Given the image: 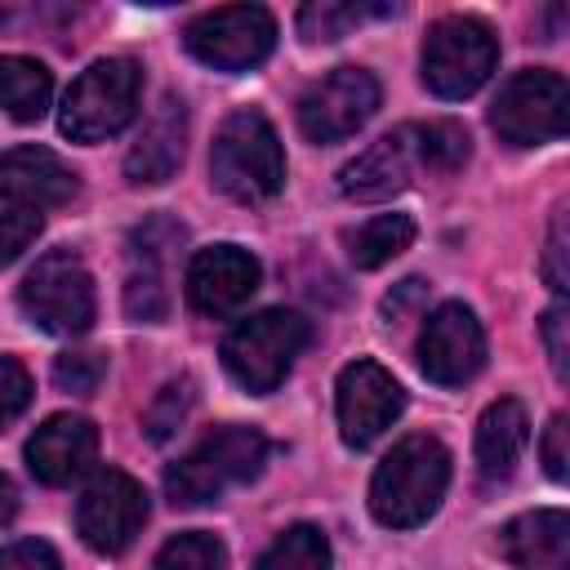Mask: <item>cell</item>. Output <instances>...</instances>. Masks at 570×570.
I'll list each match as a JSON object with an SVG mask.
<instances>
[{"instance_id":"cell-1","label":"cell","mask_w":570,"mask_h":570,"mask_svg":"<svg viewBox=\"0 0 570 570\" xmlns=\"http://www.w3.org/2000/svg\"><path fill=\"white\" fill-rule=\"evenodd\" d=\"M450 485V450L436 436H405L370 481V512L392 530L423 525Z\"/></svg>"},{"instance_id":"cell-2","label":"cell","mask_w":570,"mask_h":570,"mask_svg":"<svg viewBox=\"0 0 570 570\" xmlns=\"http://www.w3.org/2000/svg\"><path fill=\"white\" fill-rule=\"evenodd\" d=\"M209 174H214V187L240 205L272 200L285 187V151L272 120L254 107L232 111L214 134Z\"/></svg>"},{"instance_id":"cell-3","label":"cell","mask_w":570,"mask_h":570,"mask_svg":"<svg viewBox=\"0 0 570 570\" xmlns=\"http://www.w3.org/2000/svg\"><path fill=\"white\" fill-rule=\"evenodd\" d=\"M267 463V436L258 428H218L200 445H191L178 463L165 472V494L178 508H200L227 494L232 485H245L263 472Z\"/></svg>"},{"instance_id":"cell-4","label":"cell","mask_w":570,"mask_h":570,"mask_svg":"<svg viewBox=\"0 0 570 570\" xmlns=\"http://www.w3.org/2000/svg\"><path fill=\"white\" fill-rule=\"evenodd\" d=\"M138 98H142L138 62L134 58H98L67 89L58 129L71 142H102L138 116Z\"/></svg>"},{"instance_id":"cell-5","label":"cell","mask_w":570,"mask_h":570,"mask_svg":"<svg viewBox=\"0 0 570 570\" xmlns=\"http://www.w3.org/2000/svg\"><path fill=\"white\" fill-rule=\"evenodd\" d=\"M307 321L289 307H267L245 316L223 338V365L227 374L249 392H276L294 365V356L307 347Z\"/></svg>"},{"instance_id":"cell-6","label":"cell","mask_w":570,"mask_h":570,"mask_svg":"<svg viewBox=\"0 0 570 570\" xmlns=\"http://www.w3.org/2000/svg\"><path fill=\"white\" fill-rule=\"evenodd\" d=\"M499 62V40L481 18L450 13L428 27L423 40V85L436 98H468L476 94Z\"/></svg>"},{"instance_id":"cell-7","label":"cell","mask_w":570,"mask_h":570,"mask_svg":"<svg viewBox=\"0 0 570 570\" xmlns=\"http://www.w3.org/2000/svg\"><path fill=\"white\" fill-rule=\"evenodd\" d=\"M18 303L45 334H85L94 325V281L71 249H49L18 285Z\"/></svg>"},{"instance_id":"cell-8","label":"cell","mask_w":570,"mask_h":570,"mask_svg":"<svg viewBox=\"0 0 570 570\" xmlns=\"http://www.w3.org/2000/svg\"><path fill=\"white\" fill-rule=\"evenodd\" d=\"M566 120H570V89L557 71H543V67L517 71L490 107V129L508 147L557 142L566 134Z\"/></svg>"},{"instance_id":"cell-9","label":"cell","mask_w":570,"mask_h":570,"mask_svg":"<svg viewBox=\"0 0 570 570\" xmlns=\"http://www.w3.org/2000/svg\"><path fill=\"white\" fill-rule=\"evenodd\" d=\"M183 45L214 71H249L276 45V18L263 4H223L187 22Z\"/></svg>"},{"instance_id":"cell-10","label":"cell","mask_w":570,"mask_h":570,"mask_svg":"<svg viewBox=\"0 0 570 570\" xmlns=\"http://www.w3.org/2000/svg\"><path fill=\"white\" fill-rule=\"evenodd\" d=\"M379 80L365 67H334L298 98V129L312 142H343L379 111Z\"/></svg>"},{"instance_id":"cell-11","label":"cell","mask_w":570,"mask_h":570,"mask_svg":"<svg viewBox=\"0 0 570 570\" xmlns=\"http://www.w3.org/2000/svg\"><path fill=\"white\" fill-rule=\"evenodd\" d=\"M142 525H147V490L129 472L102 468L85 485V494L76 503V530H80V539L94 552H102V557H120L142 534Z\"/></svg>"},{"instance_id":"cell-12","label":"cell","mask_w":570,"mask_h":570,"mask_svg":"<svg viewBox=\"0 0 570 570\" xmlns=\"http://www.w3.org/2000/svg\"><path fill=\"white\" fill-rule=\"evenodd\" d=\"M334 410H338V436L352 450H365L370 441H379L401 419L405 392L379 361H352L338 374Z\"/></svg>"},{"instance_id":"cell-13","label":"cell","mask_w":570,"mask_h":570,"mask_svg":"<svg viewBox=\"0 0 570 570\" xmlns=\"http://www.w3.org/2000/svg\"><path fill=\"white\" fill-rule=\"evenodd\" d=\"M485 365V330L472 307L441 303L419 334V370L441 387H463Z\"/></svg>"},{"instance_id":"cell-14","label":"cell","mask_w":570,"mask_h":570,"mask_svg":"<svg viewBox=\"0 0 570 570\" xmlns=\"http://www.w3.org/2000/svg\"><path fill=\"white\" fill-rule=\"evenodd\" d=\"M263 281V267L240 245H209L187 263V303L205 316H236Z\"/></svg>"},{"instance_id":"cell-15","label":"cell","mask_w":570,"mask_h":570,"mask_svg":"<svg viewBox=\"0 0 570 570\" xmlns=\"http://www.w3.org/2000/svg\"><path fill=\"white\" fill-rule=\"evenodd\" d=\"M414 169H428V160H423L419 125H405V129H392L379 142H370L356 160H347L338 169V191L352 200H383V196L401 191L414 178Z\"/></svg>"},{"instance_id":"cell-16","label":"cell","mask_w":570,"mask_h":570,"mask_svg":"<svg viewBox=\"0 0 570 570\" xmlns=\"http://www.w3.org/2000/svg\"><path fill=\"white\" fill-rule=\"evenodd\" d=\"M94 459H98V428L80 414H53L27 441V468L45 485H67L85 476Z\"/></svg>"},{"instance_id":"cell-17","label":"cell","mask_w":570,"mask_h":570,"mask_svg":"<svg viewBox=\"0 0 570 570\" xmlns=\"http://www.w3.org/2000/svg\"><path fill=\"white\" fill-rule=\"evenodd\" d=\"M76 174L62 165L49 147H13L0 156V200H13L22 209H53L76 196Z\"/></svg>"},{"instance_id":"cell-18","label":"cell","mask_w":570,"mask_h":570,"mask_svg":"<svg viewBox=\"0 0 570 570\" xmlns=\"http://www.w3.org/2000/svg\"><path fill=\"white\" fill-rule=\"evenodd\" d=\"M183 147H187V107H183V98L165 94L160 107L147 116L138 142H134L129 156H125V178H129L134 187L169 183L174 169L183 165Z\"/></svg>"},{"instance_id":"cell-19","label":"cell","mask_w":570,"mask_h":570,"mask_svg":"<svg viewBox=\"0 0 570 570\" xmlns=\"http://www.w3.org/2000/svg\"><path fill=\"white\" fill-rule=\"evenodd\" d=\"M499 552L521 570H566L570 566V517L566 508H534L499 530Z\"/></svg>"},{"instance_id":"cell-20","label":"cell","mask_w":570,"mask_h":570,"mask_svg":"<svg viewBox=\"0 0 570 570\" xmlns=\"http://www.w3.org/2000/svg\"><path fill=\"white\" fill-rule=\"evenodd\" d=\"M530 441V419H525V405L503 396L494 405H485L481 423H476V468L485 481H508L521 450Z\"/></svg>"},{"instance_id":"cell-21","label":"cell","mask_w":570,"mask_h":570,"mask_svg":"<svg viewBox=\"0 0 570 570\" xmlns=\"http://www.w3.org/2000/svg\"><path fill=\"white\" fill-rule=\"evenodd\" d=\"M53 94V76L45 62L22 53H0V111L13 120H40Z\"/></svg>"},{"instance_id":"cell-22","label":"cell","mask_w":570,"mask_h":570,"mask_svg":"<svg viewBox=\"0 0 570 570\" xmlns=\"http://www.w3.org/2000/svg\"><path fill=\"white\" fill-rule=\"evenodd\" d=\"M410 240H414V218L410 214H374L370 223H361L347 236V258L370 272V267L392 263L401 249H410Z\"/></svg>"},{"instance_id":"cell-23","label":"cell","mask_w":570,"mask_h":570,"mask_svg":"<svg viewBox=\"0 0 570 570\" xmlns=\"http://www.w3.org/2000/svg\"><path fill=\"white\" fill-rule=\"evenodd\" d=\"M258 570H330V539L316 525H289L258 557Z\"/></svg>"},{"instance_id":"cell-24","label":"cell","mask_w":570,"mask_h":570,"mask_svg":"<svg viewBox=\"0 0 570 570\" xmlns=\"http://www.w3.org/2000/svg\"><path fill=\"white\" fill-rule=\"evenodd\" d=\"M379 13H392V4H347V0H316V4H303L298 9V36L303 40H338L347 36L361 18H379Z\"/></svg>"},{"instance_id":"cell-25","label":"cell","mask_w":570,"mask_h":570,"mask_svg":"<svg viewBox=\"0 0 570 570\" xmlns=\"http://www.w3.org/2000/svg\"><path fill=\"white\" fill-rule=\"evenodd\" d=\"M151 570H227V548L205 530H187L156 552Z\"/></svg>"},{"instance_id":"cell-26","label":"cell","mask_w":570,"mask_h":570,"mask_svg":"<svg viewBox=\"0 0 570 570\" xmlns=\"http://www.w3.org/2000/svg\"><path fill=\"white\" fill-rule=\"evenodd\" d=\"M419 138H423V160L432 174H454L472 156V138L454 120H428V125H419Z\"/></svg>"},{"instance_id":"cell-27","label":"cell","mask_w":570,"mask_h":570,"mask_svg":"<svg viewBox=\"0 0 570 570\" xmlns=\"http://www.w3.org/2000/svg\"><path fill=\"white\" fill-rule=\"evenodd\" d=\"M183 227L174 223V218H147L142 227H134V236H129V249H134V263L142 267V272H160L165 267V258H169V249H178L183 245Z\"/></svg>"},{"instance_id":"cell-28","label":"cell","mask_w":570,"mask_h":570,"mask_svg":"<svg viewBox=\"0 0 570 570\" xmlns=\"http://www.w3.org/2000/svg\"><path fill=\"white\" fill-rule=\"evenodd\" d=\"M191 401H196V383H191V379L165 383L160 396H156L151 410H147V436H151V441H169V436L178 432V423L187 419Z\"/></svg>"},{"instance_id":"cell-29","label":"cell","mask_w":570,"mask_h":570,"mask_svg":"<svg viewBox=\"0 0 570 570\" xmlns=\"http://www.w3.org/2000/svg\"><path fill=\"white\" fill-rule=\"evenodd\" d=\"M36 236H40V214L13 200H0V267H9Z\"/></svg>"},{"instance_id":"cell-30","label":"cell","mask_w":570,"mask_h":570,"mask_svg":"<svg viewBox=\"0 0 570 570\" xmlns=\"http://www.w3.org/2000/svg\"><path fill=\"white\" fill-rule=\"evenodd\" d=\"M125 312L134 321H160L169 312V294H165V281L160 272H134L129 285H125Z\"/></svg>"},{"instance_id":"cell-31","label":"cell","mask_w":570,"mask_h":570,"mask_svg":"<svg viewBox=\"0 0 570 570\" xmlns=\"http://www.w3.org/2000/svg\"><path fill=\"white\" fill-rule=\"evenodd\" d=\"M102 356H94V352H67V356H58L53 361V383L62 387V392H80V396H89L98 383H102Z\"/></svg>"},{"instance_id":"cell-32","label":"cell","mask_w":570,"mask_h":570,"mask_svg":"<svg viewBox=\"0 0 570 570\" xmlns=\"http://www.w3.org/2000/svg\"><path fill=\"white\" fill-rule=\"evenodd\" d=\"M31 405V374L13 361V356H0V432Z\"/></svg>"},{"instance_id":"cell-33","label":"cell","mask_w":570,"mask_h":570,"mask_svg":"<svg viewBox=\"0 0 570 570\" xmlns=\"http://www.w3.org/2000/svg\"><path fill=\"white\" fill-rule=\"evenodd\" d=\"M539 330H543L548 361H552L557 379H566V374H570V338H566V330H570V312H566V303L548 307V312H543V321H539Z\"/></svg>"},{"instance_id":"cell-34","label":"cell","mask_w":570,"mask_h":570,"mask_svg":"<svg viewBox=\"0 0 570 570\" xmlns=\"http://www.w3.org/2000/svg\"><path fill=\"white\" fill-rule=\"evenodd\" d=\"M0 570H62V561L45 539H18L0 548Z\"/></svg>"},{"instance_id":"cell-35","label":"cell","mask_w":570,"mask_h":570,"mask_svg":"<svg viewBox=\"0 0 570 570\" xmlns=\"http://www.w3.org/2000/svg\"><path fill=\"white\" fill-rule=\"evenodd\" d=\"M543 276L557 294L570 289V272H566V209H557L552 227H548V249H543Z\"/></svg>"},{"instance_id":"cell-36","label":"cell","mask_w":570,"mask_h":570,"mask_svg":"<svg viewBox=\"0 0 570 570\" xmlns=\"http://www.w3.org/2000/svg\"><path fill=\"white\" fill-rule=\"evenodd\" d=\"M566 414H552L548 419V428H543V445H539V454H543V468H548V476L552 481H566L570 476V450H566Z\"/></svg>"},{"instance_id":"cell-37","label":"cell","mask_w":570,"mask_h":570,"mask_svg":"<svg viewBox=\"0 0 570 570\" xmlns=\"http://www.w3.org/2000/svg\"><path fill=\"white\" fill-rule=\"evenodd\" d=\"M13 512H18V490H13V481L0 472V530L13 521Z\"/></svg>"}]
</instances>
